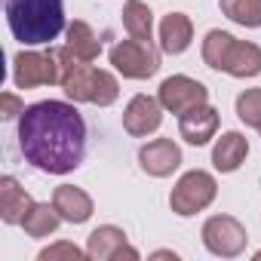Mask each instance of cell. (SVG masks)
<instances>
[{"label": "cell", "mask_w": 261, "mask_h": 261, "mask_svg": "<svg viewBox=\"0 0 261 261\" xmlns=\"http://www.w3.org/2000/svg\"><path fill=\"white\" fill-rule=\"evenodd\" d=\"M22 157L49 175L74 172L86 157V120L68 101H37L19 117Z\"/></svg>", "instance_id": "obj_1"}, {"label": "cell", "mask_w": 261, "mask_h": 261, "mask_svg": "<svg viewBox=\"0 0 261 261\" xmlns=\"http://www.w3.org/2000/svg\"><path fill=\"white\" fill-rule=\"evenodd\" d=\"M59 56V83L62 89L68 92V98L74 101H86V105H98V108H108L117 101L120 95V83L111 71H101V68H92L86 59L74 56L68 46L56 49Z\"/></svg>", "instance_id": "obj_2"}, {"label": "cell", "mask_w": 261, "mask_h": 261, "mask_svg": "<svg viewBox=\"0 0 261 261\" xmlns=\"http://www.w3.org/2000/svg\"><path fill=\"white\" fill-rule=\"evenodd\" d=\"M7 22L16 40L25 46H40L65 31L62 0H7Z\"/></svg>", "instance_id": "obj_3"}, {"label": "cell", "mask_w": 261, "mask_h": 261, "mask_svg": "<svg viewBox=\"0 0 261 261\" xmlns=\"http://www.w3.org/2000/svg\"><path fill=\"white\" fill-rule=\"evenodd\" d=\"M203 62L212 71H224L230 77H255L261 74V46L215 28L203 40Z\"/></svg>", "instance_id": "obj_4"}, {"label": "cell", "mask_w": 261, "mask_h": 261, "mask_svg": "<svg viewBox=\"0 0 261 261\" xmlns=\"http://www.w3.org/2000/svg\"><path fill=\"white\" fill-rule=\"evenodd\" d=\"M111 65L129 77V80H148L160 71V53L154 46V40H120L114 49H111Z\"/></svg>", "instance_id": "obj_5"}, {"label": "cell", "mask_w": 261, "mask_h": 261, "mask_svg": "<svg viewBox=\"0 0 261 261\" xmlns=\"http://www.w3.org/2000/svg\"><path fill=\"white\" fill-rule=\"evenodd\" d=\"M215 194H218L215 178H212L209 172H203V169H194V172H185V175L178 178V185H175L172 194H169V206H172L175 215L188 218V215L203 212V209L215 200Z\"/></svg>", "instance_id": "obj_6"}, {"label": "cell", "mask_w": 261, "mask_h": 261, "mask_svg": "<svg viewBox=\"0 0 261 261\" xmlns=\"http://www.w3.org/2000/svg\"><path fill=\"white\" fill-rule=\"evenodd\" d=\"M62 71H59V56L56 49L49 53H34V49H22L13 59V83L19 89H34V86H49L59 83Z\"/></svg>", "instance_id": "obj_7"}, {"label": "cell", "mask_w": 261, "mask_h": 261, "mask_svg": "<svg viewBox=\"0 0 261 261\" xmlns=\"http://www.w3.org/2000/svg\"><path fill=\"white\" fill-rule=\"evenodd\" d=\"M246 240H249V233H246V227L233 215H212L203 224V246L212 255L237 258L246 249Z\"/></svg>", "instance_id": "obj_8"}, {"label": "cell", "mask_w": 261, "mask_h": 261, "mask_svg": "<svg viewBox=\"0 0 261 261\" xmlns=\"http://www.w3.org/2000/svg\"><path fill=\"white\" fill-rule=\"evenodd\" d=\"M157 98H160V105H163L166 111H172V114L181 117V114H188V111L206 105V101H209V89H206L200 80H194V77L175 74V77H166V80L160 83Z\"/></svg>", "instance_id": "obj_9"}, {"label": "cell", "mask_w": 261, "mask_h": 261, "mask_svg": "<svg viewBox=\"0 0 261 261\" xmlns=\"http://www.w3.org/2000/svg\"><path fill=\"white\" fill-rule=\"evenodd\" d=\"M160 123H163V105L154 95H136L123 111V129L136 139H145V136L157 133Z\"/></svg>", "instance_id": "obj_10"}, {"label": "cell", "mask_w": 261, "mask_h": 261, "mask_svg": "<svg viewBox=\"0 0 261 261\" xmlns=\"http://www.w3.org/2000/svg\"><path fill=\"white\" fill-rule=\"evenodd\" d=\"M86 255L89 258H95V261H114V258H139V249H133L126 243V233L120 230V227H114V224H101V227H95L92 233H89V240H86Z\"/></svg>", "instance_id": "obj_11"}, {"label": "cell", "mask_w": 261, "mask_h": 261, "mask_svg": "<svg viewBox=\"0 0 261 261\" xmlns=\"http://www.w3.org/2000/svg\"><path fill=\"white\" fill-rule=\"evenodd\" d=\"M139 163H142V169L148 175L166 178L181 166V151H178V145L172 139H154L139 151Z\"/></svg>", "instance_id": "obj_12"}, {"label": "cell", "mask_w": 261, "mask_h": 261, "mask_svg": "<svg viewBox=\"0 0 261 261\" xmlns=\"http://www.w3.org/2000/svg\"><path fill=\"white\" fill-rule=\"evenodd\" d=\"M215 129H218V111L209 108V105H200V108L181 114V123H178L181 139L188 145H194V148H200L209 139H215Z\"/></svg>", "instance_id": "obj_13"}, {"label": "cell", "mask_w": 261, "mask_h": 261, "mask_svg": "<svg viewBox=\"0 0 261 261\" xmlns=\"http://www.w3.org/2000/svg\"><path fill=\"white\" fill-rule=\"evenodd\" d=\"M53 206L59 209L62 221H71V224H83L92 215V197L74 185H59L53 194Z\"/></svg>", "instance_id": "obj_14"}, {"label": "cell", "mask_w": 261, "mask_h": 261, "mask_svg": "<svg viewBox=\"0 0 261 261\" xmlns=\"http://www.w3.org/2000/svg\"><path fill=\"white\" fill-rule=\"evenodd\" d=\"M31 206H34L31 194L13 175L0 178V218H4L7 224H22V218L31 212Z\"/></svg>", "instance_id": "obj_15"}, {"label": "cell", "mask_w": 261, "mask_h": 261, "mask_svg": "<svg viewBox=\"0 0 261 261\" xmlns=\"http://www.w3.org/2000/svg\"><path fill=\"white\" fill-rule=\"evenodd\" d=\"M191 40H194V25L185 13H169L160 22V49L163 53L178 56L191 46Z\"/></svg>", "instance_id": "obj_16"}, {"label": "cell", "mask_w": 261, "mask_h": 261, "mask_svg": "<svg viewBox=\"0 0 261 261\" xmlns=\"http://www.w3.org/2000/svg\"><path fill=\"white\" fill-rule=\"evenodd\" d=\"M249 154V142L240 133H224L212 148V163L218 172H237Z\"/></svg>", "instance_id": "obj_17"}, {"label": "cell", "mask_w": 261, "mask_h": 261, "mask_svg": "<svg viewBox=\"0 0 261 261\" xmlns=\"http://www.w3.org/2000/svg\"><path fill=\"white\" fill-rule=\"evenodd\" d=\"M123 28L136 40H154V13L142 0H126L123 7Z\"/></svg>", "instance_id": "obj_18"}, {"label": "cell", "mask_w": 261, "mask_h": 261, "mask_svg": "<svg viewBox=\"0 0 261 261\" xmlns=\"http://www.w3.org/2000/svg\"><path fill=\"white\" fill-rule=\"evenodd\" d=\"M74 56H80V59H86V62H95L98 56H101V40L95 37V31L86 25V22H80V19H74L71 25H68V43H65Z\"/></svg>", "instance_id": "obj_19"}, {"label": "cell", "mask_w": 261, "mask_h": 261, "mask_svg": "<svg viewBox=\"0 0 261 261\" xmlns=\"http://www.w3.org/2000/svg\"><path fill=\"white\" fill-rule=\"evenodd\" d=\"M59 221H62V215H59V209H56L53 203H34V206H31V212L22 218V227H25V233H28V237L43 240V237L56 233Z\"/></svg>", "instance_id": "obj_20"}, {"label": "cell", "mask_w": 261, "mask_h": 261, "mask_svg": "<svg viewBox=\"0 0 261 261\" xmlns=\"http://www.w3.org/2000/svg\"><path fill=\"white\" fill-rule=\"evenodd\" d=\"M221 13L243 28H261V0H221Z\"/></svg>", "instance_id": "obj_21"}, {"label": "cell", "mask_w": 261, "mask_h": 261, "mask_svg": "<svg viewBox=\"0 0 261 261\" xmlns=\"http://www.w3.org/2000/svg\"><path fill=\"white\" fill-rule=\"evenodd\" d=\"M237 117L246 126L261 129V89H246L237 95Z\"/></svg>", "instance_id": "obj_22"}, {"label": "cell", "mask_w": 261, "mask_h": 261, "mask_svg": "<svg viewBox=\"0 0 261 261\" xmlns=\"http://www.w3.org/2000/svg\"><path fill=\"white\" fill-rule=\"evenodd\" d=\"M86 252H80L74 243H56V246H49V249H43L40 252V261H56V258H71V261H80Z\"/></svg>", "instance_id": "obj_23"}, {"label": "cell", "mask_w": 261, "mask_h": 261, "mask_svg": "<svg viewBox=\"0 0 261 261\" xmlns=\"http://www.w3.org/2000/svg\"><path fill=\"white\" fill-rule=\"evenodd\" d=\"M0 117L4 120H13V117H22V111H25V101L19 98V95H13V92H4V98H0Z\"/></svg>", "instance_id": "obj_24"}, {"label": "cell", "mask_w": 261, "mask_h": 261, "mask_svg": "<svg viewBox=\"0 0 261 261\" xmlns=\"http://www.w3.org/2000/svg\"><path fill=\"white\" fill-rule=\"evenodd\" d=\"M255 258H261V252H258V255H255Z\"/></svg>", "instance_id": "obj_25"}]
</instances>
